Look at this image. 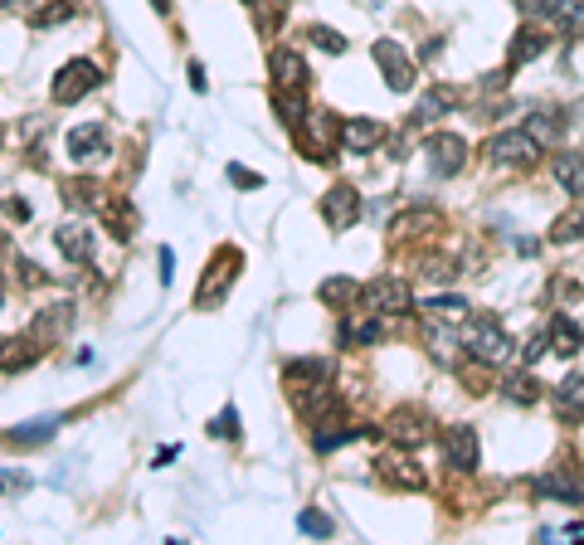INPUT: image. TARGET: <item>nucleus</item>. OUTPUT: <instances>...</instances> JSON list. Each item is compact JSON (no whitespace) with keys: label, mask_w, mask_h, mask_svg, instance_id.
<instances>
[{"label":"nucleus","mask_w":584,"mask_h":545,"mask_svg":"<svg viewBox=\"0 0 584 545\" xmlns=\"http://www.w3.org/2000/svg\"><path fill=\"white\" fill-rule=\"evenodd\" d=\"M361 302H365V312H385V317H400V312H409V307H414V302H409V283H404V278H375V283H365Z\"/></svg>","instance_id":"obj_1"},{"label":"nucleus","mask_w":584,"mask_h":545,"mask_svg":"<svg viewBox=\"0 0 584 545\" xmlns=\"http://www.w3.org/2000/svg\"><path fill=\"white\" fill-rule=\"evenodd\" d=\"M297 137H302V146H307V156H331V142H336V117L331 112H317V108H307V117L292 127Z\"/></svg>","instance_id":"obj_2"},{"label":"nucleus","mask_w":584,"mask_h":545,"mask_svg":"<svg viewBox=\"0 0 584 545\" xmlns=\"http://www.w3.org/2000/svg\"><path fill=\"white\" fill-rule=\"evenodd\" d=\"M361 215V195H356V185H331L327 200H322V219L331 224V234H346L351 224Z\"/></svg>","instance_id":"obj_3"},{"label":"nucleus","mask_w":584,"mask_h":545,"mask_svg":"<svg viewBox=\"0 0 584 545\" xmlns=\"http://www.w3.org/2000/svg\"><path fill=\"white\" fill-rule=\"evenodd\" d=\"M88 88H98V64L73 59V64H64L59 78H54V103H78Z\"/></svg>","instance_id":"obj_4"},{"label":"nucleus","mask_w":584,"mask_h":545,"mask_svg":"<svg viewBox=\"0 0 584 545\" xmlns=\"http://www.w3.org/2000/svg\"><path fill=\"white\" fill-rule=\"evenodd\" d=\"M536 151H541V146L526 137V127H521V132H497V137L487 142V156H492L497 166H531Z\"/></svg>","instance_id":"obj_5"},{"label":"nucleus","mask_w":584,"mask_h":545,"mask_svg":"<svg viewBox=\"0 0 584 545\" xmlns=\"http://www.w3.org/2000/svg\"><path fill=\"white\" fill-rule=\"evenodd\" d=\"M468 351H473L477 361L502 365L511 356V336L502 331V322H477L473 336H468Z\"/></svg>","instance_id":"obj_6"},{"label":"nucleus","mask_w":584,"mask_h":545,"mask_svg":"<svg viewBox=\"0 0 584 545\" xmlns=\"http://www.w3.org/2000/svg\"><path fill=\"white\" fill-rule=\"evenodd\" d=\"M429 171L434 176H458L463 171V161H468V146H463V137H448V132H438V137H429Z\"/></svg>","instance_id":"obj_7"},{"label":"nucleus","mask_w":584,"mask_h":545,"mask_svg":"<svg viewBox=\"0 0 584 545\" xmlns=\"http://www.w3.org/2000/svg\"><path fill=\"white\" fill-rule=\"evenodd\" d=\"M443 463H453L458 473L477 468V429L473 424H453V429L443 434Z\"/></svg>","instance_id":"obj_8"},{"label":"nucleus","mask_w":584,"mask_h":545,"mask_svg":"<svg viewBox=\"0 0 584 545\" xmlns=\"http://www.w3.org/2000/svg\"><path fill=\"white\" fill-rule=\"evenodd\" d=\"M375 59H380V69H385V83H390L395 93H404V88L414 83V64H409V54H404L395 39H380V44H375Z\"/></svg>","instance_id":"obj_9"},{"label":"nucleus","mask_w":584,"mask_h":545,"mask_svg":"<svg viewBox=\"0 0 584 545\" xmlns=\"http://www.w3.org/2000/svg\"><path fill=\"white\" fill-rule=\"evenodd\" d=\"M565 127H570V117L560 108H541V112H531L526 117V137L536 146H560L565 142Z\"/></svg>","instance_id":"obj_10"},{"label":"nucleus","mask_w":584,"mask_h":545,"mask_svg":"<svg viewBox=\"0 0 584 545\" xmlns=\"http://www.w3.org/2000/svg\"><path fill=\"white\" fill-rule=\"evenodd\" d=\"M375 473L385 477L390 487H400V492H419V487H424V473H419L404 453H385V458L375 463Z\"/></svg>","instance_id":"obj_11"},{"label":"nucleus","mask_w":584,"mask_h":545,"mask_svg":"<svg viewBox=\"0 0 584 545\" xmlns=\"http://www.w3.org/2000/svg\"><path fill=\"white\" fill-rule=\"evenodd\" d=\"M385 429H390V438H395V443H404V448H419V443L429 438V419H424L419 409H395Z\"/></svg>","instance_id":"obj_12"},{"label":"nucleus","mask_w":584,"mask_h":545,"mask_svg":"<svg viewBox=\"0 0 584 545\" xmlns=\"http://www.w3.org/2000/svg\"><path fill=\"white\" fill-rule=\"evenodd\" d=\"M69 327H73V307L69 302H54V307H44L35 317V331H30V336H35L39 346H49V341H59Z\"/></svg>","instance_id":"obj_13"},{"label":"nucleus","mask_w":584,"mask_h":545,"mask_svg":"<svg viewBox=\"0 0 584 545\" xmlns=\"http://www.w3.org/2000/svg\"><path fill=\"white\" fill-rule=\"evenodd\" d=\"M54 244H59V254L73 258V263H88V254H93V234H88L78 219H69V224L54 229Z\"/></svg>","instance_id":"obj_14"},{"label":"nucleus","mask_w":584,"mask_h":545,"mask_svg":"<svg viewBox=\"0 0 584 545\" xmlns=\"http://www.w3.org/2000/svg\"><path fill=\"white\" fill-rule=\"evenodd\" d=\"M64 146H69L73 161L83 166V161H98V156L108 151V137H103V127H93V122H88V127H73Z\"/></svg>","instance_id":"obj_15"},{"label":"nucleus","mask_w":584,"mask_h":545,"mask_svg":"<svg viewBox=\"0 0 584 545\" xmlns=\"http://www.w3.org/2000/svg\"><path fill=\"white\" fill-rule=\"evenodd\" d=\"M268 69H273V83H278V88H302V83H307V64H302L297 49H273Z\"/></svg>","instance_id":"obj_16"},{"label":"nucleus","mask_w":584,"mask_h":545,"mask_svg":"<svg viewBox=\"0 0 584 545\" xmlns=\"http://www.w3.org/2000/svg\"><path fill=\"white\" fill-rule=\"evenodd\" d=\"M555 414L565 424H580L584 419V375H570V380L555 385Z\"/></svg>","instance_id":"obj_17"},{"label":"nucleus","mask_w":584,"mask_h":545,"mask_svg":"<svg viewBox=\"0 0 584 545\" xmlns=\"http://www.w3.org/2000/svg\"><path fill=\"white\" fill-rule=\"evenodd\" d=\"M234 263H239L234 249H224V254H219V273H215V263H210V273H205V283H200V307H210V297H224V288H229V283H234V273H239Z\"/></svg>","instance_id":"obj_18"},{"label":"nucleus","mask_w":584,"mask_h":545,"mask_svg":"<svg viewBox=\"0 0 584 545\" xmlns=\"http://www.w3.org/2000/svg\"><path fill=\"white\" fill-rule=\"evenodd\" d=\"M35 356H39V341H35V336L0 341V370H25V365H35Z\"/></svg>","instance_id":"obj_19"},{"label":"nucleus","mask_w":584,"mask_h":545,"mask_svg":"<svg viewBox=\"0 0 584 545\" xmlns=\"http://www.w3.org/2000/svg\"><path fill=\"white\" fill-rule=\"evenodd\" d=\"M331 365L327 361H292L288 365V385L292 390H312V385H327Z\"/></svg>","instance_id":"obj_20"},{"label":"nucleus","mask_w":584,"mask_h":545,"mask_svg":"<svg viewBox=\"0 0 584 545\" xmlns=\"http://www.w3.org/2000/svg\"><path fill=\"white\" fill-rule=\"evenodd\" d=\"M580 327H575V322H570V317H555V322H550V351H555V356H575V351H580Z\"/></svg>","instance_id":"obj_21"},{"label":"nucleus","mask_w":584,"mask_h":545,"mask_svg":"<svg viewBox=\"0 0 584 545\" xmlns=\"http://www.w3.org/2000/svg\"><path fill=\"white\" fill-rule=\"evenodd\" d=\"M341 142H346V151H370V146L380 142V127L370 117H356V122L341 127Z\"/></svg>","instance_id":"obj_22"},{"label":"nucleus","mask_w":584,"mask_h":545,"mask_svg":"<svg viewBox=\"0 0 584 545\" xmlns=\"http://www.w3.org/2000/svg\"><path fill=\"white\" fill-rule=\"evenodd\" d=\"M555 181L565 185L570 195H584V156L580 151H565V156L555 161Z\"/></svg>","instance_id":"obj_23"},{"label":"nucleus","mask_w":584,"mask_h":545,"mask_svg":"<svg viewBox=\"0 0 584 545\" xmlns=\"http://www.w3.org/2000/svg\"><path fill=\"white\" fill-rule=\"evenodd\" d=\"M536 492H541V497H570V502H580V497H584L580 477H575V473H546L541 482H536Z\"/></svg>","instance_id":"obj_24"},{"label":"nucleus","mask_w":584,"mask_h":545,"mask_svg":"<svg viewBox=\"0 0 584 545\" xmlns=\"http://www.w3.org/2000/svg\"><path fill=\"white\" fill-rule=\"evenodd\" d=\"M322 302H331V307H356L361 302V283L356 278H327L322 283Z\"/></svg>","instance_id":"obj_25"},{"label":"nucleus","mask_w":584,"mask_h":545,"mask_svg":"<svg viewBox=\"0 0 584 545\" xmlns=\"http://www.w3.org/2000/svg\"><path fill=\"white\" fill-rule=\"evenodd\" d=\"M341 341L346 346H370V341H380V322L375 317H346L341 322Z\"/></svg>","instance_id":"obj_26"},{"label":"nucleus","mask_w":584,"mask_h":545,"mask_svg":"<svg viewBox=\"0 0 584 545\" xmlns=\"http://www.w3.org/2000/svg\"><path fill=\"white\" fill-rule=\"evenodd\" d=\"M502 395H507L511 404H536L541 400V380H536V375H507V380H502Z\"/></svg>","instance_id":"obj_27"},{"label":"nucleus","mask_w":584,"mask_h":545,"mask_svg":"<svg viewBox=\"0 0 584 545\" xmlns=\"http://www.w3.org/2000/svg\"><path fill=\"white\" fill-rule=\"evenodd\" d=\"M69 20V0H30V25L44 30V25H59Z\"/></svg>","instance_id":"obj_28"},{"label":"nucleus","mask_w":584,"mask_h":545,"mask_svg":"<svg viewBox=\"0 0 584 545\" xmlns=\"http://www.w3.org/2000/svg\"><path fill=\"white\" fill-rule=\"evenodd\" d=\"M273 103H278V117L292 122V127L307 117V98H302V88H278V93H273Z\"/></svg>","instance_id":"obj_29"},{"label":"nucleus","mask_w":584,"mask_h":545,"mask_svg":"<svg viewBox=\"0 0 584 545\" xmlns=\"http://www.w3.org/2000/svg\"><path fill=\"white\" fill-rule=\"evenodd\" d=\"M448 108H453V88H448V83H438L434 93H424V103H419L414 117H419V122H438Z\"/></svg>","instance_id":"obj_30"},{"label":"nucleus","mask_w":584,"mask_h":545,"mask_svg":"<svg viewBox=\"0 0 584 545\" xmlns=\"http://www.w3.org/2000/svg\"><path fill=\"white\" fill-rule=\"evenodd\" d=\"M541 49H546V35H541V30H521V35L511 39V69L526 64V59H536Z\"/></svg>","instance_id":"obj_31"},{"label":"nucleus","mask_w":584,"mask_h":545,"mask_svg":"<svg viewBox=\"0 0 584 545\" xmlns=\"http://www.w3.org/2000/svg\"><path fill=\"white\" fill-rule=\"evenodd\" d=\"M103 219H108L112 239H132V229H137V215H132V205H103Z\"/></svg>","instance_id":"obj_32"},{"label":"nucleus","mask_w":584,"mask_h":545,"mask_svg":"<svg viewBox=\"0 0 584 545\" xmlns=\"http://www.w3.org/2000/svg\"><path fill=\"white\" fill-rule=\"evenodd\" d=\"M550 15H555L570 35H584V0H555V5H550Z\"/></svg>","instance_id":"obj_33"},{"label":"nucleus","mask_w":584,"mask_h":545,"mask_svg":"<svg viewBox=\"0 0 584 545\" xmlns=\"http://www.w3.org/2000/svg\"><path fill=\"white\" fill-rule=\"evenodd\" d=\"M429 312H434L438 322H463V317H468V302H463V297H434Z\"/></svg>","instance_id":"obj_34"},{"label":"nucleus","mask_w":584,"mask_h":545,"mask_svg":"<svg viewBox=\"0 0 584 545\" xmlns=\"http://www.w3.org/2000/svg\"><path fill=\"white\" fill-rule=\"evenodd\" d=\"M64 200L78 205V210H88V205H98V185L93 181H69L64 185Z\"/></svg>","instance_id":"obj_35"},{"label":"nucleus","mask_w":584,"mask_h":545,"mask_svg":"<svg viewBox=\"0 0 584 545\" xmlns=\"http://www.w3.org/2000/svg\"><path fill=\"white\" fill-rule=\"evenodd\" d=\"M580 234H584V210L565 215L560 224H555V229H550V239H555V244H565V239H580Z\"/></svg>","instance_id":"obj_36"},{"label":"nucleus","mask_w":584,"mask_h":545,"mask_svg":"<svg viewBox=\"0 0 584 545\" xmlns=\"http://www.w3.org/2000/svg\"><path fill=\"white\" fill-rule=\"evenodd\" d=\"M54 424H59V419H35L30 429H15V434H10V443H39V438L54 434Z\"/></svg>","instance_id":"obj_37"},{"label":"nucleus","mask_w":584,"mask_h":545,"mask_svg":"<svg viewBox=\"0 0 584 545\" xmlns=\"http://www.w3.org/2000/svg\"><path fill=\"white\" fill-rule=\"evenodd\" d=\"M297 526H302L307 536H331V516H322V511H302Z\"/></svg>","instance_id":"obj_38"},{"label":"nucleus","mask_w":584,"mask_h":545,"mask_svg":"<svg viewBox=\"0 0 584 545\" xmlns=\"http://www.w3.org/2000/svg\"><path fill=\"white\" fill-rule=\"evenodd\" d=\"M210 434H219V438H239V414H234V409H224L215 424H210Z\"/></svg>","instance_id":"obj_39"},{"label":"nucleus","mask_w":584,"mask_h":545,"mask_svg":"<svg viewBox=\"0 0 584 545\" xmlns=\"http://www.w3.org/2000/svg\"><path fill=\"white\" fill-rule=\"evenodd\" d=\"M312 39H317V49H331V54H341V49H346V39L336 35V30H327V25H317Z\"/></svg>","instance_id":"obj_40"},{"label":"nucleus","mask_w":584,"mask_h":545,"mask_svg":"<svg viewBox=\"0 0 584 545\" xmlns=\"http://www.w3.org/2000/svg\"><path fill=\"white\" fill-rule=\"evenodd\" d=\"M229 181H234V185H244V190H258V185H263V176H249L244 166H229Z\"/></svg>","instance_id":"obj_41"},{"label":"nucleus","mask_w":584,"mask_h":545,"mask_svg":"<svg viewBox=\"0 0 584 545\" xmlns=\"http://www.w3.org/2000/svg\"><path fill=\"white\" fill-rule=\"evenodd\" d=\"M15 487L25 492V487H30V477H25V473H20V477H15V473H0V492H15Z\"/></svg>","instance_id":"obj_42"},{"label":"nucleus","mask_w":584,"mask_h":545,"mask_svg":"<svg viewBox=\"0 0 584 545\" xmlns=\"http://www.w3.org/2000/svg\"><path fill=\"white\" fill-rule=\"evenodd\" d=\"M550 5H555V0H521L526 15H550Z\"/></svg>","instance_id":"obj_43"},{"label":"nucleus","mask_w":584,"mask_h":545,"mask_svg":"<svg viewBox=\"0 0 584 545\" xmlns=\"http://www.w3.org/2000/svg\"><path fill=\"white\" fill-rule=\"evenodd\" d=\"M15 5H20V0H0V10H15Z\"/></svg>","instance_id":"obj_44"},{"label":"nucleus","mask_w":584,"mask_h":545,"mask_svg":"<svg viewBox=\"0 0 584 545\" xmlns=\"http://www.w3.org/2000/svg\"><path fill=\"white\" fill-rule=\"evenodd\" d=\"M166 5H171V0H156V10H166Z\"/></svg>","instance_id":"obj_45"},{"label":"nucleus","mask_w":584,"mask_h":545,"mask_svg":"<svg viewBox=\"0 0 584 545\" xmlns=\"http://www.w3.org/2000/svg\"><path fill=\"white\" fill-rule=\"evenodd\" d=\"M249 5H258V0H249Z\"/></svg>","instance_id":"obj_46"}]
</instances>
